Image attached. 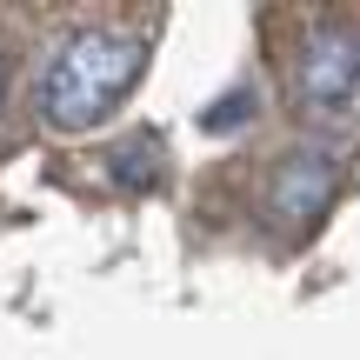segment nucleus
<instances>
[{"label": "nucleus", "instance_id": "obj_3", "mask_svg": "<svg viewBox=\"0 0 360 360\" xmlns=\"http://www.w3.org/2000/svg\"><path fill=\"white\" fill-rule=\"evenodd\" d=\"M334 180H340V154H327V147H294L267 180V220H281V227H294V233L314 227V220L327 214V200H334Z\"/></svg>", "mask_w": 360, "mask_h": 360}, {"label": "nucleus", "instance_id": "obj_2", "mask_svg": "<svg viewBox=\"0 0 360 360\" xmlns=\"http://www.w3.org/2000/svg\"><path fill=\"white\" fill-rule=\"evenodd\" d=\"M294 87L307 101V114H354L360 107V34L347 27H321L300 47Z\"/></svg>", "mask_w": 360, "mask_h": 360}, {"label": "nucleus", "instance_id": "obj_4", "mask_svg": "<svg viewBox=\"0 0 360 360\" xmlns=\"http://www.w3.org/2000/svg\"><path fill=\"white\" fill-rule=\"evenodd\" d=\"M154 167H160V147L147 141V134L107 154V180H120V187H134V193H141V187H154Z\"/></svg>", "mask_w": 360, "mask_h": 360}, {"label": "nucleus", "instance_id": "obj_5", "mask_svg": "<svg viewBox=\"0 0 360 360\" xmlns=\"http://www.w3.org/2000/svg\"><path fill=\"white\" fill-rule=\"evenodd\" d=\"M0 94H7V80H0Z\"/></svg>", "mask_w": 360, "mask_h": 360}, {"label": "nucleus", "instance_id": "obj_1", "mask_svg": "<svg viewBox=\"0 0 360 360\" xmlns=\"http://www.w3.org/2000/svg\"><path fill=\"white\" fill-rule=\"evenodd\" d=\"M141 60H147V47L127 27H74L40 67V120L60 134L101 127L141 80Z\"/></svg>", "mask_w": 360, "mask_h": 360}]
</instances>
